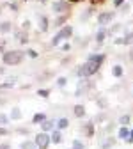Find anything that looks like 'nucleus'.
Segmentation results:
<instances>
[{"instance_id": "obj_1", "label": "nucleus", "mask_w": 133, "mask_h": 149, "mask_svg": "<svg viewBox=\"0 0 133 149\" xmlns=\"http://www.w3.org/2000/svg\"><path fill=\"white\" fill-rule=\"evenodd\" d=\"M103 61H105V55L103 53L92 55V57L80 68V74H84V77H91V74H94V73L100 69V66L103 64Z\"/></svg>"}, {"instance_id": "obj_2", "label": "nucleus", "mask_w": 133, "mask_h": 149, "mask_svg": "<svg viewBox=\"0 0 133 149\" xmlns=\"http://www.w3.org/2000/svg\"><path fill=\"white\" fill-rule=\"evenodd\" d=\"M20 61H23V52L14 50V52H9V53L4 55V62L6 64H18Z\"/></svg>"}, {"instance_id": "obj_3", "label": "nucleus", "mask_w": 133, "mask_h": 149, "mask_svg": "<svg viewBox=\"0 0 133 149\" xmlns=\"http://www.w3.org/2000/svg\"><path fill=\"white\" fill-rule=\"evenodd\" d=\"M73 34V29L71 27H66V29H62L59 34H57L55 37H53V45H57V43H59V41H62V39H68V37Z\"/></svg>"}, {"instance_id": "obj_4", "label": "nucleus", "mask_w": 133, "mask_h": 149, "mask_svg": "<svg viewBox=\"0 0 133 149\" xmlns=\"http://www.w3.org/2000/svg\"><path fill=\"white\" fill-rule=\"evenodd\" d=\"M48 142H50V139H48V135L46 133H39L37 135V139H36V144L39 146V147H48Z\"/></svg>"}, {"instance_id": "obj_5", "label": "nucleus", "mask_w": 133, "mask_h": 149, "mask_svg": "<svg viewBox=\"0 0 133 149\" xmlns=\"http://www.w3.org/2000/svg\"><path fill=\"white\" fill-rule=\"evenodd\" d=\"M112 18H114L112 13H103V14H100V18H98V23H100V25H107V23L112 22Z\"/></svg>"}, {"instance_id": "obj_6", "label": "nucleus", "mask_w": 133, "mask_h": 149, "mask_svg": "<svg viewBox=\"0 0 133 149\" xmlns=\"http://www.w3.org/2000/svg\"><path fill=\"white\" fill-rule=\"evenodd\" d=\"M130 133H131V130H130L128 126H123V128L119 130V139H121V140H128V139H130Z\"/></svg>"}, {"instance_id": "obj_7", "label": "nucleus", "mask_w": 133, "mask_h": 149, "mask_svg": "<svg viewBox=\"0 0 133 149\" xmlns=\"http://www.w3.org/2000/svg\"><path fill=\"white\" fill-rule=\"evenodd\" d=\"M84 132H85L87 137H92V135H94V124H92V123H87V124L84 126Z\"/></svg>"}, {"instance_id": "obj_8", "label": "nucleus", "mask_w": 133, "mask_h": 149, "mask_svg": "<svg viewBox=\"0 0 133 149\" xmlns=\"http://www.w3.org/2000/svg\"><path fill=\"white\" fill-rule=\"evenodd\" d=\"M123 73H124L123 66H119V64H117V66H114V69H112V74H114V77H117V78H119V77H123Z\"/></svg>"}, {"instance_id": "obj_9", "label": "nucleus", "mask_w": 133, "mask_h": 149, "mask_svg": "<svg viewBox=\"0 0 133 149\" xmlns=\"http://www.w3.org/2000/svg\"><path fill=\"white\" fill-rule=\"evenodd\" d=\"M84 114H85V110H84L82 105H77V107H75V116H77V117H84Z\"/></svg>"}, {"instance_id": "obj_10", "label": "nucleus", "mask_w": 133, "mask_h": 149, "mask_svg": "<svg viewBox=\"0 0 133 149\" xmlns=\"http://www.w3.org/2000/svg\"><path fill=\"white\" fill-rule=\"evenodd\" d=\"M114 144H116V139H112V137H110V139H107V140H105V144H103V149H110Z\"/></svg>"}, {"instance_id": "obj_11", "label": "nucleus", "mask_w": 133, "mask_h": 149, "mask_svg": "<svg viewBox=\"0 0 133 149\" xmlns=\"http://www.w3.org/2000/svg\"><path fill=\"white\" fill-rule=\"evenodd\" d=\"M53 9H55V11H66V9H68V4L59 2V4H55V6H53Z\"/></svg>"}, {"instance_id": "obj_12", "label": "nucleus", "mask_w": 133, "mask_h": 149, "mask_svg": "<svg viewBox=\"0 0 133 149\" xmlns=\"http://www.w3.org/2000/svg\"><path fill=\"white\" fill-rule=\"evenodd\" d=\"M130 119H131V117H130V116H123V117H119V123H121V124H123V126H126V124H128V123H130Z\"/></svg>"}, {"instance_id": "obj_13", "label": "nucleus", "mask_w": 133, "mask_h": 149, "mask_svg": "<svg viewBox=\"0 0 133 149\" xmlns=\"http://www.w3.org/2000/svg\"><path fill=\"white\" fill-rule=\"evenodd\" d=\"M105 36H107V30H100L98 36H96V41H103V39H105Z\"/></svg>"}, {"instance_id": "obj_14", "label": "nucleus", "mask_w": 133, "mask_h": 149, "mask_svg": "<svg viewBox=\"0 0 133 149\" xmlns=\"http://www.w3.org/2000/svg\"><path fill=\"white\" fill-rule=\"evenodd\" d=\"M73 146H75L73 149H84V144H82L80 140H75V144H73Z\"/></svg>"}, {"instance_id": "obj_15", "label": "nucleus", "mask_w": 133, "mask_h": 149, "mask_svg": "<svg viewBox=\"0 0 133 149\" xmlns=\"http://www.w3.org/2000/svg\"><path fill=\"white\" fill-rule=\"evenodd\" d=\"M46 27H48V22H46V18H41V29H43V30H46Z\"/></svg>"}, {"instance_id": "obj_16", "label": "nucleus", "mask_w": 133, "mask_h": 149, "mask_svg": "<svg viewBox=\"0 0 133 149\" xmlns=\"http://www.w3.org/2000/svg\"><path fill=\"white\" fill-rule=\"evenodd\" d=\"M43 119H45V116H43V114H37V116H36V119H34V123H39V121H43Z\"/></svg>"}, {"instance_id": "obj_17", "label": "nucleus", "mask_w": 133, "mask_h": 149, "mask_svg": "<svg viewBox=\"0 0 133 149\" xmlns=\"http://www.w3.org/2000/svg\"><path fill=\"white\" fill-rule=\"evenodd\" d=\"M0 29H2V32H6V30H9V29H11V25H9V23H4Z\"/></svg>"}, {"instance_id": "obj_18", "label": "nucleus", "mask_w": 133, "mask_h": 149, "mask_svg": "<svg viewBox=\"0 0 133 149\" xmlns=\"http://www.w3.org/2000/svg\"><path fill=\"white\" fill-rule=\"evenodd\" d=\"M59 126H61V128H66V126H68V121H66V119H61Z\"/></svg>"}, {"instance_id": "obj_19", "label": "nucleus", "mask_w": 133, "mask_h": 149, "mask_svg": "<svg viewBox=\"0 0 133 149\" xmlns=\"http://www.w3.org/2000/svg\"><path fill=\"white\" fill-rule=\"evenodd\" d=\"M52 126H53V123H52V121H48V123H45V126H43V128H45V130H50Z\"/></svg>"}, {"instance_id": "obj_20", "label": "nucleus", "mask_w": 133, "mask_h": 149, "mask_svg": "<svg viewBox=\"0 0 133 149\" xmlns=\"http://www.w3.org/2000/svg\"><path fill=\"white\" fill-rule=\"evenodd\" d=\"M53 140H55V142H59V140H61V135H59V133H55V135H53Z\"/></svg>"}, {"instance_id": "obj_21", "label": "nucleus", "mask_w": 133, "mask_h": 149, "mask_svg": "<svg viewBox=\"0 0 133 149\" xmlns=\"http://www.w3.org/2000/svg\"><path fill=\"white\" fill-rule=\"evenodd\" d=\"M130 144H133V130H131V133H130V139H128Z\"/></svg>"}, {"instance_id": "obj_22", "label": "nucleus", "mask_w": 133, "mask_h": 149, "mask_svg": "<svg viewBox=\"0 0 133 149\" xmlns=\"http://www.w3.org/2000/svg\"><path fill=\"white\" fill-rule=\"evenodd\" d=\"M7 119H6V116H0V123H6Z\"/></svg>"}, {"instance_id": "obj_23", "label": "nucleus", "mask_w": 133, "mask_h": 149, "mask_svg": "<svg viewBox=\"0 0 133 149\" xmlns=\"http://www.w3.org/2000/svg\"><path fill=\"white\" fill-rule=\"evenodd\" d=\"M123 4V0H116V6H121Z\"/></svg>"}, {"instance_id": "obj_24", "label": "nucleus", "mask_w": 133, "mask_h": 149, "mask_svg": "<svg viewBox=\"0 0 133 149\" xmlns=\"http://www.w3.org/2000/svg\"><path fill=\"white\" fill-rule=\"evenodd\" d=\"M73 2H77V0H73Z\"/></svg>"}]
</instances>
